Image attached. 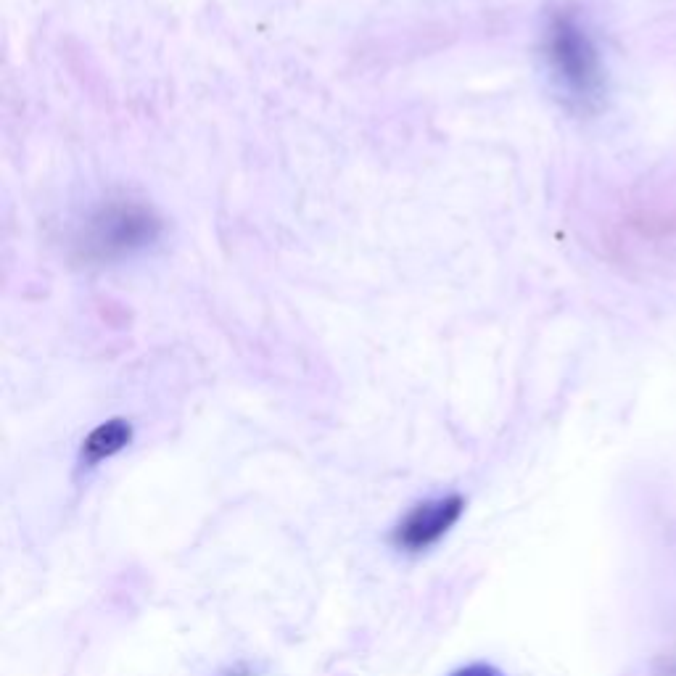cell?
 Listing matches in <instances>:
<instances>
[{"mask_svg":"<svg viewBox=\"0 0 676 676\" xmlns=\"http://www.w3.org/2000/svg\"><path fill=\"white\" fill-rule=\"evenodd\" d=\"M544 56L558 90L576 109H592L603 96L597 45L576 11H555L544 32Z\"/></svg>","mask_w":676,"mask_h":676,"instance_id":"1","label":"cell"},{"mask_svg":"<svg viewBox=\"0 0 676 676\" xmlns=\"http://www.w3.org/2000/svg\"><path fill=\"white\" fill-rule=\"evenodd\" d=\"M159 236V222L146 212L143 206L135 204H114L106 206L90 220L88 230V251L96 257H125L133 251L154 243Z\"/></svg>","mask_w":676,"mask_h":676,"instance_id":"2","label":"cell"},{"mask_svg":"<svg viewBox=\"0 0 676 676\" xmlns=\"http://www.w3.org/2000/svg\"><path fill=\"white\" fill-rule=\"evenodd\" d=\"M465 510L463 497L447 494V497H434V500H423L412 507L410 513L399 521V526L391 534L394 547L405 552H426L434 547L439 539L449 534V529L460 521Z\"/></svg>","mask_w":676,"mask_h":676,"instance_id":"3","label":"cell"},{"mask_svg":"<svg viewBox=\"0 0 676 676\" xmlns=\"http://www.w3.org/2000/svg\"><path fill=\"white\" fill-rule=\"evenodd\" d=\"M133 436V428L127 426L125 420H109L103 426L93 428L90 436L82 444V460L88 465H98L101 460H109L127 447V441Z\"/></svg>","mask_w":676,"mask_h":676,"instance_id":"4","label":"cell"},{"mask_svg":"<svg viewBox=\"0 0 676 676\" xmlns=\"http://www.w3.org/2000/svg\"><path fill=\"white\" fill-rule=\"evenodd\" d=\"M449 676H505L500 669H494L489 663H471V666H463V669L452 671Z\"/></svg>","mask_w":676,"mask_h":676,"instance_id":"5","label":"cell"},{"mask_svg":"<svg viewBox=\"0 0 676 676\" xmlns=\"http://www.w3.org/2000/svg\"><path fill=\"white\" fill-rule=\"evenodd\" d=\"M225 676H251L249 669H236V671H228Z\"/></svg>","mask_w":676,"mask_h":676,"instance_id":"6","label":"cell"}]
</instances>
